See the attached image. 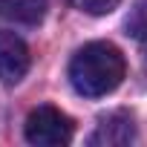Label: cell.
Wrapping results in <instances>:
<instances>
[{"label": "cell", "instance_id": "cell-1", "mask_svg": "<svg viewBox=\"0 0 147 147\" xmlns=\"http://www.w3.org/2000/svg\"><path fill=\"white\" fill-rule=\"evenodd\" d=\"M124 72H127L124 55L107 40H92L72 55L69 84L84 98H101L118 90V84L124 81Z\"/></svg>", "mask_w": 147, "mask_h": 147}, {"label": "cell", "instance_id": "cell-2", "mask_svg": "<svg viewBox=\"0 0 147 147\" xmlns=\"http://www.w3.org/2000/svg\"><path fill=\"white\" fill-rule=\"evenodd\" d=\"M23 133H26V141L29 144H38V147H61V144H69L72 141V121L61 110H55L49 104H40V107H35L26 115Z\"/></svg>", "mask_w": 147, "mask_h": 147}, {"label": "cell", "instance_id": "cell-3", "mask_svg": "<svg viewBox=\"0 0 147 147\" xmlns=\"http://www.w3.org/2000/svg\"><path fill=\"white\" fill-rule=\"evenodd\" d=\"M29 46L12 35L0 29V81L3 84H18L29 72Z\"/></svg>", "mask_w": 147, "mask_h": 147}, {"label": "cell", "instance_id": "cell-4", "mask_svg": "<svg viewBox=\"0 0 147 147\" xmlns=\"http://www.w3.org/2000/svg\"><path fill=\"white\" fill-rule=\"evenodd\" d=\"M136 138V124L133 115L118 110V113H107L98 118L95 133L90 136V144H101V147H118V144H130Z\"/></svg>", "mask_w": 147, "mask_h": 147}, {"label": "cell", "instance_id": "cell-5", "mask_svg": "<svg viewBox=\"0 0 147 147\" xmlns=\"http://www.w3.org/2000/svg\"><path fill=\"white\" fill-rule=\"evenodd\" d=\"M46 15V0H0V18L12 23L35 26Z\"/></svg>", "mask_w": 147, "mask_h": 147}, {"label": "cell", "instance_id": "cell-6", "mask_svg": "<svg viewBox=\"0 0 147 147\" xmlns=\"http://www.w3.org/2000/svg\"><path fill=\"white\" fill-rule=\"evenodd\" d=\"M124 26H127V35L133 40H138V46L147 55V0H136V6L130 9Z\"/></svg>", "mask_w": 147, "mask_h": 147}, {"label": "cell", "instance_id": "cell-7", "mask_svg": "<svg viewBox=\"0 0 147 147\" xmlns=\"http://www.w3.org/2000/svg\"><path fill=\"white\" fill-rule=\"evenodd\" d=\"M75 9L87 12V15H110L121 0H69Z\"/></svg>", "mask_w": 147, "mask_h": 147}]
</instances>
